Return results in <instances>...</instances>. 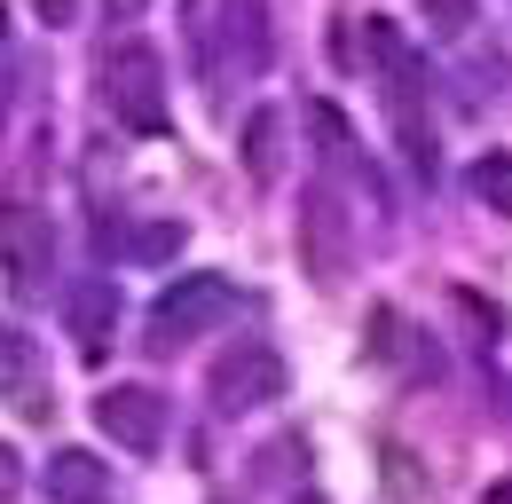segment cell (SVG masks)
<instances>
[{"mask_svg":"<svg viewBox=\"0 0 512 504\" xmlns=\"http://www.w3.org/2000/svg\"><path fill=\"white\" fill-rule=\"evenodd\" d=\"M182 40H190V63L205 79L260 71V56H268V32H260L253 0H182Z\"/></svg>","mask_w":512,"mask_h":504,"instance_id":"6da1fadb","label":"cell"},{"mask_svg":"<svg viewBox=\"0 0 512 504\" xmlns=\"http://www.w3.org/2000/svg\"><path fill=\"white\" fill-rule=\"evenodd\" d=\"M237 315V284L221 276V268H190V276H174L158 300H150V355H174V347H190L205 331H221Z\"/></svg>","mask_w":512,"mask_h":504,"instance_id":"7a4b0ae2","label":"cell"},{"mask_svg":"<svg viewBox=\"0 0 512 504\" xmlns=\"http://www.w3.org/2000/svg\"><path fill=\"white\" fill-rule=\"evenodd\" d=\"M103 103L134 134H166V56L150 40H119L103 56Z\"/></svg>","mask_w":512,"mask_h":504,"instance_id":"3957f363","label":"cell"},{"mask_svg":"<svg viewBox=\"0 0 512 504\" xmlns=\"http://www.w3.org/2000/svg\"><path fill=\"white\" fill-rule=\"evenodd\" d=\"M205 394H213V410H221V418H245V410L284 402V394H292V371H284V355H276L268 339H237L229 355H213Z\"/></svg>","mask_w":512,"mask_h":504,"instance_id":"277c9868","label":"cell"},{"mask_svg":"<svg viewBox=\"0 0 512 504\" xmlns=\"http://www.w3.org/2000/svg\"><path fill=\"white\" fill-rule=\"evenodd\" d=\"M0 276L16 300H40L48 276H56V229H48V205H24L8 197L0 205Z\"/></svg>","mask_w":512,"mask_h":504,"instance_id":"5b68a950","label":"cell"},{"mask_svg":"<svg viewBox=\"0 0 512 504\" xmlns=\"http://www.w3.org/2000/svg\"><path fill=\"white\" fill-rule=\"evenodd\" d=\"M292 229H300V268L316 276V284H339L347 268H355V221H347V205H339V189H300V213H292Z\"/></svg>","mask_w":512,"mask_h":504,"instance_id":"8992f818","label":"cell"},{"mask_svg":"<svg viewBox=\"0 0 512 504\" xmlns=\"http://www.w3.org/2000/svg\"><path fill=\"white\" fill-rule=\"evenodd\" d=\"M166 418H174V410H166L158 386H103V394H95V426L119 441L127 457H150V449L166 441Z\"/></svg>","mask_w":512,"mask_h":504,"instance_id":"52a82bcc","label":"cell"},{"mask_svg":"<svg viewBox=\"0 0 512 504\" xmlns=\"http://www.w3.org/2000/svg\"><path fill=\"white\" fill-rule=\"evenodd\" d=\"M64 323H71V347L87 363H103L111 339H119V292H111V276H79L64 292Z\"/></svg>","mask_w":512,"mask_h":504,"instance_id":"ba28073f","label":"cell"},{"mask_svg":"<svg viewBox=\"0 0 512 504\" xmlns=\"http://www.w3.org/2000/svg\"><path fill=\"white\" fill-rule=\"evenodd\" d=\"M40 489H48V504L111 497V465H103L95 449H48V465H40Z\"/></svg>","mask_w":512,"mask_h":504,"instance_id":"9c48e42d","label":"cell"},{"mask_svg":"<svg viewBox=\"0 0 512 504\" xmlns=\"http://www.w3.org/2000/svg\"><path fill=\"white\" fill-rule=\"evenodd\" d=\"M0 402L48 410V402H40V347H32V331L8 323V315H0Z\"/></svg>","mask_w":512,"mask_h":504,"instance_id":"30bf717a","label":"cell"},{"mask_svg":"<svg viewBox=\"0 0 512 504\" xmlns=\"http://www.w3.org/2000/svg\"><path fill=\"white\" fill-rule=\"evenodd\" d=\"M308 134H316V158L331 166V174H363L371 182V158H363V142H355V126H347V111L339 103H308Z\"/></svg>","mask_w":512,"mask_h":504,"instance_id":"8fae6325","label":"cell"},{"mask_svg":"<svg viewBox=\"0 0 512 504\" xmlns=\"http://www.w3.org/2000/svg\"><path fill=\"white\" fill-rule=\"evenodd\" d=\"M284 134H292V119H284L276 103H260L253 119H245V142H237V150H245V174H253L260 189H268V182H284V150H292Z\"/></svg>","mask_w":512,"mask_h":504,"instance_id":"7c38bea8","label":"cell"},{"mask_svg":"<svg viewBox=\"0 0 512 504\" xmlns=\"http://www.w3.org/2000/svg\"><path fill=\"white\" fill-rule=\"evenodd\" d=\"M182 245H190L182 221H142V229L127 237V260L134 268H166V260H182Z\"/></svg>","mask_w":512,"mask_h":504,"instance_id":"4fadbf2b","label":"cell"},{"mask_svg":"<svg viewBox=\"0 0 512 504\" xmlns=\"http://www.w3.org/2000/svg\"><path fill=\"white\" fill-rule=\"evenodd\" d=\"M465 189H473L481 205H497V213H512V150H481V158L465 166Z\"/></svg>","mask_w":512,"mask_h":504,"instance_id":"5bb4252c","label":"cell"},{"mask_svg":"<svg viewBox=\"0 0 512 504\" xmlns=\"http://www.w3.org/2000/svg\"><path fill=\"white\" fill-rule=\"evenodd\" d=\"M418 16H426V32H434V40H465V32H473V16H481V0H418Z\"/></svg>","mask_w":512,"mask_h":504,"instance_id":"9a60e30c","label":"cell"},{"mask_svg":"<svg viewBox=\"0 0 512 504\" xmlns=\"http://www.w3.org/2000/svg\"><path fill=\"white\" fill-rule=\"evenodd\" d=\"M32 8H40V24H48V32H64V24H79V0H32Z\"/></svg>","mask_w":512,"mask_h":504,"instance_id":"2e32d148","label":"cell"},{"mask_svg":"<svg viewBox=\"0 0 512 504\" xmlns=\"http://www.w3.org/2000/svg\"><path fill=\"white\" fill-rule=\"evenodd\" d=\"M16 481H24V465H16V449H8V441H0V504L16 497Z\"/></svg>","mask_w":512,"mask_h":504,"instance_id":"e0dca14e","label":"cell"},{"mask_svg":"<svg viewBox=\"0 0 512 504\" xmlns=\"http://www.w3.org/2000/svg\"><path fill=\"white\" fill-rule=\"evenodd\" d=\"M142 8H150V0H103V16H111V24H134Z\"/></svg>","mask_w":512,"mask_h":504,"instance_id":"ac0fdd59","label":"cell"},{"mask_svg":"<svg viewBox=\"0 0 512 504\" xmlns=\"http://www.w3.org/2000/svg\"><path fill=\"white\" fill-rule=\"evenodd\" d=\"M0 63H8V16H0Z\"/></svg>","mask_w":512,"mask_h":504,"instance_id":"d6986e66","label":"cell"},{"mask_svg":"<svg viewBox=\"0 0 512 504\" xmlns=\"http://www.w3.org/2000/svg\"><path fill=\"white\" fill-rule=\"evenodd\" d=\"M292 504H323V497H292Z\"/></svg>","mask_w":512,"mask_h":504,"instance_id":"ffe728a7","label":"cell"},{"mask_svg":"<svg viewBox=\"0 0 512 504\" xmlns=\"http://www.w3.org/2000/svg\"><path fill=\"white\" fill-rule=\"evenodd\" d=\"M87 504H111V497H87Z\"/></svg>","mask_w":512,"mask_h":504,"instance_id":"44dd1931","label":"cell"}]
</instances>
